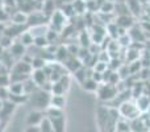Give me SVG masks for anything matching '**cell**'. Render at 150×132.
Segmentation results:
<instances>
[{
	"label": "cell",
	"mask_w": 150,
	"mask_h": 132,
	"mask_svg": "<svg viewBox=\"0 0 150 132\" xmlns=\"http://www.w3.org/2000/svg\"><path fill=\"white\" fill-rule=\"evenodd\" d=\"M50 96H52V93L44 90V88L38 87L36 91H34L32 95H29V101L32 102L34 107H37V110H46L50 104Z\"/></svg>",
	"instance_id": "6da1fadb"
},
{
	"label": "cell",
	"mask_w": 150,
	"mask_h": 132,
	"mask_svg": "<svg viewBox=\"0 0 150 132\" xmlns=\"http://www.w3.org/2000/svg\"><path fill=\"white\" fill-rule=\"evenodd\" d=\"M117 110H119V112H120V116L127 119V120H134V119H137V118L141 116V111L138 110L136 102L129 101V99L122 102Z\"/></svg>",
	"instance_id": "7a4b0ae2"
},
{
	"label": "cell",
	"mask_w": 150,
	"mask_h": 132,
	"mask_svg": "<svg viewBox=\"0 0 150 132\" xmlns=\"http://www.w3.org/2000/svg\"><path fill=\"white\" fill-rule=\"evenodd\" d=\"M96 94H98V98L100 99V101L111 102L117 96V94H119V88H117V86L111 85V83L101 82L100 85H99L98 90H96Z\"/></svg>",
	"instance_id": "3957f363"
},
{
	"label": "cell",
	"mask_w": 150,
	"mask_h": 132,
	"mask_svg": "<svg viewBox=\"0 0 150 132\" xmlns=\"http://www.w3.org/2000/svg\"><path fill=\"white\" fill-rule=\"evenodd\" d=\"M66 25V16L62 11H55L52 16H50V26L49 28L54 29L57 32H61L62 28Z\"/></svg>",
	"instance_id": "277c9868"
},
{
	"label": "cell",
	"mask_w": 150,
	"mask_h": 132,
	"mask_svg": "<svg viewBox=\"0 0 150 132\" xmlns=\"http://www.w3.org/2000/svg\"><path fill=\"white\" fill-rule=\"evenodd\" d=\"M32 71H33V67L29 62L24 60H18L15 62V65L12 66L9 73L12 74H23V75H32Z\"/></svg>",
	"instance_id": "5b68a950"
},
{
	"label": "cell",
	"mask_w": 150,
	"mask_h": 132,
	"mask_svg": "<svg viewBox=\"0 0 150 132\" xmlns=\"http://www.w3.org/2000/svg\"><path fill=\"white\" fill-rule=\"evenodd\" d=\"M128 34H129L130 39H132V42H141V44H145L146 40H148V36H146L145 31L142 29V26L136 25V24L129 29Z\"/></svg>",
	"instance_id": "8992f818"
},
{
	"label": "cell",
	"mask_w": 150,
	"mask_h": 132,
	"mask_svg": "<svg viewBox=\"0 0 150 132\" xmlns=\"http://www.w3.org/2000/svg\"><path fill=\"white\" fill-rule=\"evenodd\" d=\"M29 26L28 25H18V24H13L9 26H7V28L4 29V32H3V34H5V36L11 37V39L15 40L16 37H20L21 34L24 33L25 31H28Z\"/></svg>",
	"instance_id": "52a82bcc"
},
{
	"label": "cell",
	"mask_w": 150,
	"mask_h": 132,
	"mask_svg": "<svg viewBox=\"0 0 150 132\" xmlns=\"http://www.w3.org/2000/svg\"><path fill=\"white\" fill-rule=\"evenodd\" d=\"M26 49H28V48H26L25 45H23L20 41H18V40H15V41H13V44L11 45V48L8 50H9L11 56H12L16 61H18V60H21V58L26 54Z\"/></svg>",
	"instance_id": "ba28073f"
},
{
	"label": "cell",
	"mask_w": 150,
	"mask_h": 132,
	"mask_svg": "<svg viewBox=\"0 0 150 132\" xmlns=\"http://www.w3.org/2000/svg\"><path fill=\"white\" fill-rule=\"evenodd\" d=\"M16 108V104L11 101H4L3 102L1 110H0V122L1 123H7L8 119L12 116L13 111Z\"/></svg>",
	"instance_id": "9c48e42d"
},
{
	"label": "cell",
	"mask_w": 150,
	"mask_h": 132,
	"mask_svg": "<svg viewBox=\"0 0 150 132\" xmlns=\"http://www.w3.org/2000/svg\"><path fill=\"white\" fill-rule=\"evenodd\" d=\"M50 120L53 126V130L54 132H65L66 130V116L65 112L61 115H55V116H46Z\"/></svg>",
	"instance_id": "30bf717a"
},
{
	"label": "cell",
	"mask_w": 150,
	"mask_h": 132,
	"mask_svg": "<svg viewBox=\"0 0 150 132\" xmlns=\"http://www.w3.org/2000/svg\"><path fill=\"white\" fill-rule=\"evenodd\" d=\"M115 23L117 24L119 28H122L125 31H129L133 25H134V19H133L132 15H120L116 17V21Z\"/></svg>",
	"instance_id": "8fae6325"
},
{
	"label": "cell",
	"mask_w": 150,
	"mask_h": 132,
	"mask_svg": "<svg viewBox=\"0 0 150 132\" xmlns=\"http://www.w3.org/2000/svg\"><path fill=\"white\" fill-rule=\"evenodd\" d=\"M45 118V112L41 110H33L28 114L26 118V124L28 126H40V123L42 122V119Z\"/></svg>",
	"instance_id": "7c38bea8"
},
{
	"label": "cell",
	"mask_w": 150,
	"mask_h": 132,
	"mask_svg": "<svg viewBox=\"0 0 150 132\" xmlns=\"http://www.w3.org/2000/svg\"><path fill=\"white\" fill-rule=\"evenodd\" d=\"M30 78L34 81V82H36V85L38 86V87H42V86H44L45 83H46L47 81H49L47 75L45 74L44 69H33Z\"/></svg>",
	"instance_id": "4fadbf2b"
},
{
	"label": "cell",
	"mask_w": 150,
	"mask_h": 132,
	"mask_svg": "<svg viewBox=\"0 0 150 132\" xmlns=\"http://www.w3.org/2000/svg\"><path fill=\"white\" fill-rule=\"evenodd\" d=\"M63 66L66 67V70L70 73H74L75 70H78L80 66H83L82 61L79 60L78 57H74V56H70V57L67 58V60L63 62Z\"/></svg>",
	"instance_id": "5bb4252c"
},
{
	"label": "cell",
	"mask_w": 150,
	"mask_h": 132,
	"mask_svg": "<svg viewBox=\"0 0 150 132\" xmlns=\"http://www.w3.org/2000/svg\"><path fill=\"white\" fill-rule=\"evenodd\" d=\"M136 104H137L138 110L141 111V114H145L150 108V96L146 95V94H142L136 99Z\"/></svg>",
	"instance_id": "9a60e30c"
},
{
	"label": "cell",
	"mask_w": 150,
	"mask_h": 132,
	"mask_svg": "<svg viewBox=\"0 0 150 132\" xmlns=\"http://www.w3.org/2000/svg\"><path fill=\"white\" fill-rule=\"evenodd\" d=\"M11 21L13 24H18V25H26L28 23V13L23 12V11H16L13 15H11Z\"/></svg>",
	"instance_id": "2e32d148"
},
{
	"label": "cell",
	"mask_w": 150,
	"mask_h": 132,
	"mask_svg": "<svg viewBox=\"0 0 150 132\" xmlns=\"http://www.w3.org/2000/svg\"><path fill=\"white\" fill-rule=\"evenodd\" d=\"M69 57H70V53H69L67 46H63V45L58 46L57 52H55V54H54L55 61H57V62H59V64H63Z\"/></svg>",
	"instance_id": "e0dca14e"
},
{
	"label": "cell",
	"mask_w": 150,
	"mask_h": 132,
	"mask_svg": "<svg viewBox=\"0 0 150 132\" xmlns=\"http://www.w3.org/2000/svg\"><path fill=\"white\" fill-rule=\"evenodd\" d=\"M49 106L57 107V108H62L66 106V98L65 95H57V94H52L50 96V104Z\"/></svg>",
	"instance_id": "ac0fdd59"
},
{
	"label": "cell",
	"mask_w": 150,
	"mask_h": 132,
	"mask_svg": "<svg viewBox=\"0 0 150 132\" xmlns=\"http://www.w3.org/2000/svg\"><path fill=\"white\" fill-rule=\"evenodd\" d=\"M41 12L44 13L47 19H50V16L55 12V3H54V0H45V1L42 3V11H41Z\"/></svg>",
	"instance_id": "d6986e66"
},
{
	"label": "cell",
	"mask_w": 150,
	"mask_h": 132,
	"mask_svg": "<svg viewBox=\"0 0 150 132\" xmlns=\"http://www.w3.org/2000/svg\"><path fill=\"white\" fill-rule=\"evenodd\" d=\"M18 41H20L23 45H25L26 48H29V46H33L34 37H33V34H32L30 32H29V29H28V31H25L20 37H18Z\"/></svg>",
	"instance_id": "ffe728a7"
},
{
	"label": "cell",
	"mask_w": 150,
	"mask_h": 132,
	"mask_svg": "<svg viewBox=\"0 0 150 132\" xmlns=\"http://www.w3.org/2000/svg\"><path fill=\"white\" fill-rule=\"evenodd\" d=\"M99 85H100V83H98L95 79H92V78H87V79L82 83V87H83V90H86V91H90V93H96Z\"/></svg>",
	"instance_id": "44dd1931"
},
{
	"label": "cell",
	"mask_w": 150,
	"mask_h": 132,
	"mask_svg": "<svg viewBox=\"0 0 150 132\" xmlns=\"http://www.w3.org/2000/svg\"><path fill=\"white\" fill-rule=\"evenodd\" d=\"M37 88H38V86L36 85V82L32 78H28L26 81H24V94L25 95H28V96L32 95Z\"/></svg>",
	"instance_id": "7402d4cb"
},
{
	"label": "cell",
	"mask_w": 150,
	"mask_h": 132,
	"mask_svg": "<svg viewBox=\"0 0 150 132\" xmlns=\"http://www.w3.org/2000/svg\"><path fill=\"white\" fill-rule=\"evenodd\" d=\"M47 29H49V26L41 24V25L30 26V28H29V32L33 34V37H38V36H45L46 32H47Z\"/></svg>",
	"instance_id": "603a6c76"
},
{
	"label": "cell",
	"mask_w": 150,
	"mask_h": 132,
	"mask_svg": "<svg viewBox=\"0 0 150 132\" xmlns=\"http://www.w3.org/2000/svg\"><path fill=\"white\" fill-rule=\"evenodd\" d=\"M8 101L13 102L17 106V104H21V103H26L29 101V96L25 95V94H11L9 93V99Z\"/></svg>",
	"instance_id": "cb8c5ba5"
},
{
	"label": "cell",
	"mask_w": 150,
	"mask_h": 132,
	"mask_svg": "<svg viewBox=\"0 0 150 132\" xmlns=\"http://www.w3.org/2000/svg\"><path fill=\"white\" fill-rule=\"evenodd\" d=\"M107 34L112 40H117V37H119V26H117V24L115 21L107 24Z\"/></svg>",
	"instance_id": "d4e9b609"
},
{
	"label": "cell",
	"mask_w": 150,
	"mask_h": 132,
	"mask_svg": "<svg viewBox=\"0 0 150 132\" xmlns=\"http://www.w3.org/2000/svg\"><path fill=\"white\" fill-rule=\"evenodd\" d=\"M8 90L11 94H24V82H11Z\"/></svg>",
	"instance_id": "484cf974"
},
{
	"label": "cell",
	"mask_w": 150,
	"mask_h": 132,
	"mask_svg": "<svg viewBox=\"0 0 150 132\" xmlns=\"http://www.w3.org/2000/svg\"><path fill=\"white\" fill-rule=\"evenodd\" d=\"M99 11L101 13H112L115 11V3L109 1V0H104L100 5H99Z\"/></svg>",
	"instance_id": "4316f807"
},
{
	"label": "cell",
	"mask_w": 150,
	"mask_h": 132,
	"mask_svg": "<svg viewBox=\"0 0 150 132\" xmlns=\"http://www.w3.org/2000/svg\"><path fill=\"white\" fill-rule=\"evenodd\" d=\"M130 131V123L127 119H119L116 122V132H128Z\"/></svg>",
	"instance_id": "83f0119b"
},
{
	"label": "cell",
	"mask_w": 150,
	"mask_h": 132,
	"mask_svg": "<svg viewBox=\"0 0 150 132\" xmlns=\"http://www.w3.org/2000/svg\"><path fill=\"white\" fill-rule=\"evenodd\" d=\"M117 42H119V45L121 48H129L130 44H132V39H130V36L127 32V33L120 34V36L117 37Z\"/></svg>",
	"instance_id": "f1b7e54d"
},
{
	"label": "cell",
	"mask_w": 150,
	"mask_h": 132,
	"mask_svg": "<svg viewBox=\"0 0 150 132\" xmlns=\"http://www.w3.org/2000/svg\"><path fill=\"white\" fill-rule=\"evenodd\" d=\"M38 127H40V132H54L52 123H50V120L46 118V115H45V118L42 119V122L40 123Z\"/></svg>",
	"instance_id": "f546056e"
},
{
	"label": "cell",
	"mask_w": 150,
	"mask_h": 132,
	"mask_svg": "<svg viewBox=\"0 0 150 132\" xmlns=\"http://www.w3.org/2000/svg\"><path fill=\"white\" fill-rule=\"evenodd\" d=\"M46 64L47 61L42 57H33V60H32V67L33 69H44Z\"/></svg>",
	"instance_id": "4dcf8cb0"
},
{
	"label": "cell",
	"mask_w": 150,
	"mask_h": 132,
	"mask_svg": "<svg viewBox=\"0 0 150 132\" xmlns=\"http://www.w3.org/2000/svg\"><path fill=\"white\" fill-rule=\"evenodd\" d=\"M45 36H46V39H47V41H49V44H54V42L58 40V37H59V32H57V31H54V29L49 28Z\"/></svg>",
	"instance_id": "1f68e13d"
},
{
	"label": "cell",
	"mask_w": 150,
	"mask_h": 132,
	"mask_svg": "<svg viewBox=\"0 0 150 132\" xmlns=\"http://www.w3.org/2000/svg\"><path fill=\"white\" fill-rule=\"evenodd\" d=\"M13 41H15L13 39H11V37H8V36H5V34H1V37H0V46H1L3 49L8 50V49L11 48V45L13 44Z\"/></svg>",
	"instance_id": "d6a6232c"
},
{
	"label": "cell",
	"mask_w": 150,
	"mask_h": 132,
	"mask_svg": "<svg viewBox=\"0 0 150 132\" xmlns=\"http://www.w3.org/2000/svg\"><path fill=\"white\" fill-rule=\"evenodd\" d=\"M34 46L37 48H42V49H45V48L49 45V41H47L46 36H38V37H34Z\"/></svg>",
	"instance_id": "836d02e7"
},
{
	"label": "cell",
	"mask_w": 150,
	"mask_h": 132,
	"mask_svg": "<svg viewBox=\"0 0 150 132\" xmlns=\"http://www.w3.org/2000/svg\"><path fill=\"white\" fill-rule=\"evenodd\" d=\"M73 7H74L75 13H82L86 11V1L84 0H75Z\"/></svg>",
	"instance_id": "e575fe53"
},
{
	"label": "cell",
	"mask_w": 150,
	"mask_h": 132,
	"mask_svg": "<svg viewBox=\"0 0 150 132\" xmlns=\"http://www.w3.org/2000/svg\"><path fill=\"white\" fill-rule=\"evenodd\" d=\"M92 69L95 70V71H99V73H101V74H103V73L108 69V64L103 62V61H96V64L93 65Z\"/></svg>",
	"instance_id": "d590c367"
},
{
	"label": "cell",
	"mask_w": 150,
	"mask_h": 132,
	"mask_svg": "<svg viewBox=\"0 0 150 132\" xmlns=\"http://www.w3.org/2000/svg\"><path fill=\"white\" fill-rule=\"evenodd\" d=\"M9 99V90L5 86H1L0 87V101H8Z\"/></svg>",
	"instance_id": "8d00e7d4"
},
{
	"label": "cell",
	"mask_w": 150,
	"mask_h": 132,
	"mask_svg": "<svg viewBox=\"0 0 150 132\" xmlns=\"http://www.w3.org/2000/svg\"><path fill=\"white\" fill-rule=\"evenodd\" d=\"M11 83L9 81V75H0V87L1 86H5V87H8Z\"/></svg>",
	"instance_id": "74e56055"
},
{
	"label": "cell",
	"mask_w": 150,
	"mask_h": 132,
	"mask_svg": "<svg viewBox=\"0 0 150 132\" xmlns=\"http://www.w3.org/2000/svg\"><path fill=\"white\" fill-rule=\"evenodd\" d=\"M25 132H40V127L38 126H28Z\"/></svg>",
	"instance_id": "f35d334b"
},
{
	"label": "cell",
	"mask_w": 150,
	"mask_h": 132,
	"mask_svg": "<svg viewBox=\"0 0 150 132\" xmlns=\"http://www.w3.org/2000/svg\"><path fill=\"white\" fill-rule=\"evenodd\" d=\"M145 49H148L149 53H150V40H146V42H145Z\"/></svg>",
	"instance_id": "ab89813d"
},
{
	"label": "cell",
	"mask_w": 150,
	"mask_h": 132,
	"mask_svg": "<svg viewBox=\"0 0 150 132\" xmlns=\"http://www.w3.org/2000/svg\"><path fill=\"white\" fill-rule=\"evenodd\" d=\"M1 106H3V101H0V110H1Z\"/></svg>",
	"instance_id": "60d3db41"
},
{
	"label": "cell",
	"mask_w": 150,
	"mask_h": 132,
	"mask_svg": "<svg viewBox=\"0 0 150 132\" xmlns=\"http://www.w3.org/2000/svg\"><path fill=\"white\" fill-rule=\"evenodd\" d=\"M1 65H3V64H1V62H0V67H1Z\"/></svg>",
	"instance_id": "b9f144b4"
},
{
	"label": "cell",
	"mask_w": 150,
	"mask_h": 132,
	"mask_svg": "<svg viewBox=\"0 0 150 132\" xmlns=\"http://www.w3.org/2000/svg\"><path fill=\"white\" fill-rule=\"evenodd\" d=\"M148 132H149V131H148Z\"/></svg>",
	"instance_id": "7bdbcfd3"
}]
</instances>
